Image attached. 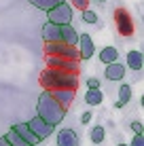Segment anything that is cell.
I'll use <instances>...</instances> for the list:
<instances>
[{"label": "cell", "instance_id": "cell-29", "mask_svg": "<svg viewBox=\"0 0 144 146\" xmlns=\"http://www.w3.org/2000/svg\"><path fill=\"white\" fill-rule=\"evenodd\" d=\"M96 2H106V0H96Z\"/></svg>", "mask_w": 144, "mask_h": 146}, {"label": "cell", "instance_id": "cell-25", "mask_svg": "<svg viewBox=\"0 0 144 146\" xmlns=\"http://www.w3.org/2000/svg\"><path fill=\"white\" fill-rule=\"evenodd\" d=\"M87 89H100V78L89 76V78H87Z\"/></svg>", "mask_w": 144, "mask_h": 146}, {"label": "cell", "instance_id": "cell-12", "mask_svg": "<svg viewBox=\"0 0 144 146\" xmlns=\"http://www.w3.org/2000/svg\"><path fill=\"white\" fill-rule=\"evenodd\" d=\"M11 129H13V131L17 133V135H21V138L26 140V142H28L30 146H36L38 142H40V140H38L36 135L32 133V129L28 127V123H17V125H13Z\"/></svg>", "mask_w": 144, "mask_h": 146}, {"label": "cell", "instance_id": "cell-19", "mask_svg": "<svg viewBox=\"0 0 144 146\" xmlns=\"http://www.w3.org/2000/svg\"><path fill=\"white\" fill-rule=\"evenodd\" d=\"M2 138H7V142L11 144V146H30V144L26 142V140H23L21 135H17V133L13 131V129H9L7 135H2Z\"/></svg>", "mask_w": 144, "mask_h": 146}, {"label": "cell", "instance_id": "cell-6", "mask_svg": "<svg viewBox=\"0 0 144 146\" xmlns=\"http://www.w3.org/2000/svg\"><path fill=\"white\" fill-rule=\"evenodd\" d=\"M115 23H117V32L121 34V36H133V30H136L133 19L123 7H119L115 11Z\"/></svg>", "mask_w": 144, "mask_h": 146}, {"label": "cell", "instance_id": "cell-7", "mask_svg": "<svg viewBox=\"0 0 144 146\" xmlns=\"http://www.w3.org/2000/svg\"><path fill=\"white\" fill-rule=\"evenodd\" d=\"M28 127L32 129V133L36 135V138L40 140V142H42L44 138H49V135L53 133V129H55L53 125H49L47 121H42L40 117H36V119H30V121H28Z\"/></svg>", "mask_w": 144, "mask_h": 146}, {"label": "cell", "instance_id": "cell-4", "mask_svg": "<svg viewBox=\"0 0 144 146\" xmlns=\"http://www.w3.org/2000/svg\"><path fill=\"white\" fill-rule=\"evenodd\" d=\"M44 64L47 68H55V70H66L72 74H81V64L68 57H59V55H44Z\"/></svg>", "mask_w": 144, "mask_h": 146}, {"label": "cell", "instance_id": "cell-10", "mask_svg": "<svg viewBox=\"0 0 144 146\" xmlns=\"http://www.w3.org/2000/svg\"><path fill=\"white\" fill-rule=\"evenodd\" d=\"M57 146H78V133L74 129H59Z\"/></svg>", "mask_w": 144, "mask_h": 146}, {"label": "cell", "instance_id": "cell-8", "mask_svg": "<svg viewBox=\"0 0 144 146\" xmlns=\"http://www.w3.org/2000/svg\"><path fill=\"white\" fill-rule=\"evenodd\" d=\"M76 49L81 53V59H91L93 53H96V44L89 34H78V42H76Z\"/></svg>", "mask_w": 144, "mask_h": 146}, {"label": "cell", "instance_id": "cell-30", "mask_svg": "<svg viewBox=\"0 0 144 146\" xmlns=\"http://www.w3.org/2000/svg\"><path fill=\"white\" fill-rule=\"evenodd\" d=\"M119 146H129V144H119Z\"/></svg>", "mask_w": 144, "mask_h": 146}, {"label": "cell", "instance_id": "cell-3", "mask_svg": "<svg viewBox=\"0 0 144 146\" xmlns=\"http://www.w3.org/2000/svg\"><path fill=\"white\" fill-rule=\"evenodd\" d=\"M44 55H59V57H68V59H74V62H81L78 49L72 47V44L62 42V40H57V42H44Z\"/></svg>", "mask_w": 144, "mask_h": 146}, {"label": "cell", "instance_id": "cell-24", "mask_svg": "<svg viewBox=\"0 0 144 146\" xmlns=\"http://www.w3.org/2000/svg\"><path fill=\"white\" fill-rule=\"evenodd\" d=\"M129 146H144V133H133Z\"/></svg>", "mask_w": 144, "mask_h": 146}, {"label": "cell", "instance_id": "cell-28", "mask_svg": "<svg viewBox=\"0 0 144 146\" xmlns=\"http://www.w3.org/2000/svg\"><path fill=\"white\" fill-rule=\"evenodd\" d=\"M0 146H11V144L7 142V138H0Z\"/></svg>", "mask_w": 144, "mask_h": 146}, {"label": "cell", "instance_id": "cell-26", "mask_svg": "<svg viewBox=\"0 0 144 146\" xmlns=\"http://www.w3.org/2000/svg\"><path fill=\"white\" fill-rule=\"evenodd\" d=\"M131 131L133 133H144V125L140 123V121H133L131 123Z\"/></svg>", "mask_w": 144, "mask_h": 146}, {"label": "cell", "instance_id": "cell-13", "mask_svg": "<svg viewBox=\"0 0 144 146\" xmlns=\"http://www.w3.org/2000/svg\"><path fill=\"white\" fill-rule=\"evenodd\" d=\"M108 80H123L125 76V66L119 62H112V64H106V70H104Z\"/></svg>", "mask_w": 144, "mask_h": 146}, {"label": "cell", "instance_id": "cell-2", "mask_svg": "<svg viewBox=\"0 0 144 146\" xmlns=\"http://www.w3.org/2000/svg\"><path fill=\"white\" fill-rule=\"evenodd\" d=\"M36 112H38V117L42 121H47V123L53 125V127H57V123H62V121L66 119V110L59 106V102L51 95V91H47V89H44L40 93V98H38Z\"/></svg>", "mask_w": 144, "mask_h": 146}, {"label": "cell", "instance_id": "cell-11", "mask_svg": "<svg viewBox=\"0 0 144 146\" xmlns=\"http://www.w3.org/2000/svg\"><path fill=\"white\" fill-rule=\"evenodd\" d=\"M74 93H76V91H70V89H53V91H51V95L59 102V106H62L64 110H68L70 104L74 102Z\"/></svg>", "mask_w": 144, "mask_h": 146}, {"label": "cell", "instance_id": "cell-15", "mask_svg": "<svg viewBox=\"0 0 144 146\" xmlns=\"http://www.w3.org/2000/svg\"><path fill=\"white\" fill-rule=\"evenodd\" d=\"M125 59H127V68H131V70H142L144 68V55H142V51H129Z\"/></svg>", "mask_w": 144, "mask_h": 146}, {"label": "cell", "instance_id": "cell-27", "mask_svg": "<svg viewBox=\"0 0 144 146\" xmlns=\"http://www.w3.org/2000/svg\"><path fill=\"white\" fill-rule=\"evenodd\" d=\"M91 119H93L91 112H85V114L81 117V123H83V125H89V123H91Z\"/></svg>", "mask_w": 144, "mask_h": 146}, {"label": "cell", "instance_id": "cell-18", "mask_svg": "<svg viewBox=\"0 0 144 146\" xmlns=\"http://www.w3.org/2000/svg\"><path fill=\"white\" fill-rule=\"evenodd\" d=\"M129 100H131V87H129V85H121V87H119V102H117V108H123Z\"/></svg>", "mask_w": 144, "mask_h": 146}, {"label": "cell", "instance_id": "cell-1", "mask_svg": "<svg viewBox=\"0 0 144 146\" xmlns=\"http://www.w3.org/2000/svg\"><path fill=\"white\" fill-rule=\"evenodd\" d=\"M38 83L47 91H53V89H70V91H76L78 89V74L66 72V70H55V68H44L40 72Z\"/></svg>", "mask_w": 144, "mask_h": 146}, {"label": "cell", "instance_id": "cell-22", "mask_svg": "<svg viewBox=\"0 0 144 146\" xmlns=\"http://www.w3.org/2000/svg\"><path fill=\"white\" fill-rule=\"evenodd\" d=\"M83 21H85V23H96V21H98L96 11H89V9H85V11H83Z\"/></svg>", "mask_w": 144, "mask_h": 146}, {"label": "cell", "instance_id": "cell-14", "mask_svg": "<svg viewBox=\"0 0 144 146\" xmlns=\"http://www.w3.org/2000/svg\"><path fill=\"white\" fill-rule=\"evenodd\" d=\"M62 42L76 47V42H78V32L74 30L72 23H66V26H62Z\"/></svg>", "mask_w": 144, "mask_h": 146}, {"label": "cell", "instance_id": "cell-23", "mask_svg": "<svg viewBox=\"0 0 144 146\" xmlns=\"http://www.w3.org/2000/svg\"><path fill=\"white\" fill-rule=\"evenodd\" d=\"M70 2H72L74 9H81V11H85V9H89V2H91V0H70Z\"/></svg>", "mask_w": 144, "mask_h": 146}, {"label": "cell", "instance_id": "cell-21", "mask_svg": "<svg viewBox=\"0 0 144 146\" xmlns=\"http://www.w3.org/2000/svg\"><path fill=\"white\" fill-rule=\"evenodd\" d=\"M89 138H91L93 144H102L104 138H106V129H104L102 125H96V127L91 129V133H89Z\"/></svg>", "mask_w": 144, "mask_h": 146}, {"label": "cell", "instance_id": "cell-9", "mask_svg": "<svg viewBox=\"0 0 144 146\" xmlns=\"http://www.w3.org/2000/svg\"><path fill=\"white\" fill-rule=\"evenodd\" d=\"M42 38H44V42H57V40H62V26L47 21L42 26Z\"/></svg>", "mask_w": 144, "mask_h": 146}, {"label": "cell", "instance_id": "cell-5", "mask_svg": "<svg viewBox=\"0 0 144 146\" xmlns=\"http://www.w3.org/2000/svg\"><path fill=\"white\" fill-rule=\"evenodd\" d=\"M47 17H49L51 23H57V26L72 23V7L68 2H59L57 7H53L51 11H47Z\"/></svg>", "mask_w": 144, "mask_h": 146}, {"label": "cell", "instance_id": "cell-20", "mask_svg": "<svg viewBox=\"0 0 144 146\" xmlns=\"http://www.w3.org/2000/svg\"><path fill=\"white\" fill-rule=\"evenodd\" d=\"M30 2H32L36 9H40V11H51L53 7H57V4L64 2V0H30Z\"/></svg>", "mask_w": 144, "mask_h": 146}, {"label": "cell", "instance_id": "cell-17", "mask_svg": "<svg viewBox=\"0 0 144 146\" xmlns=\"http://www.w3.org/2000/svg\"><path fill=\"white\" fill-rule=\"evenodd\" d=\"M85 102L89 104V106H100V104L104 102V95L100 89H87L85 93Z\"/></svg>", "mask_w": 144, "mask_h": 146}, {"label": "cell", "instance_id": "cell-16", "mask_svg": "<svg viewBox=\"0 0 144 146\" xmlns=\"http://www.w3.org/2000/svg\"><path fill=\"white\" fill-rule=\"evenodd\" d=\"M119 59V51L115 47H104L102 51H100V62L106 66V64H112V62H117Z\"/></svg>", "mask_w": 144, "mask_h": 146}]
</instances>
